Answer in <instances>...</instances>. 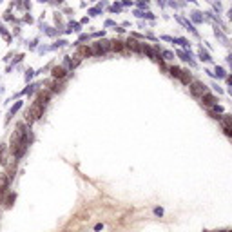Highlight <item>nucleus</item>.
Listing matches in <instances>:
<instances>
[{
    "label": "nucleus",
    "mask_w": 232,
    "mask_h": 232,
    "mask_svg": "<svg viewBox=\"0 0 232 232\" xmlns=\"http://www.w3.org/2000/svg\"><path fill=\"white\" fill-rule=\"evenodd\" d=\"M7 183H9L7 176H6V174H0V189H6V187H7Z\"/></svg>",
    "instance_id": "4"
},
{
    "label": "nucleus",
    "mask_w": 232,
    "mask_h": 232,
    "mask_svg": "<svg viewBox=\"0 0 232 232\" xmlns=\"http://www.w3.org/2000/svg\"><path fill=\"white\" fill-rule=\"evenodd\" d=\"M199 56H201L203 60H210V58H209V55H207V53H203V51H199Z\"/></svg>",
    "instance_id": "6"
},
{
    "label": "nucleus",
    "mask_w": 232,
    "mask_h": 232,
    "mask_svg": "<svg viewBox=\"0 0 232 232\" xmlns=\"http://www.w3.org/2000/svg\"><path fill=\"white\" fill-rule=\"evenodd\" d=\"M228 15H230V18H232V9H230V11H228Z\"/></svg>",
    "instance_id": "7"
},
{
    "label": "nucleus",
    "mask_w": 232,
    "mask_h": 232,
    "mask_svg": "<svg viewBox=\"0 0 232 232\" xmlns=\"http://www.w3.org/2000/svg\"><path fill=\"white\" fill-rule=\"evenodd\" d=\"M53 75H55L56 78H64V76H65V71L62 69V67H56V69H55V73H53Z\"/></svg>",
    "instance_id": "5"
},
{
    "label": "nucleus",
    "mask_w": 232,
    "mask_h": 232,
    "mask_svg": "<svg viewBox=\"0 0 232 232\" xmlns=\"http://www.w3.org/2000/svg\"><path fill=\"white\" fill-rule=\"evenodd\" d=\"M221 123H223V127H225V129H232V116L225 114L223 118H221Z\"/></svg>",
    "instance_id": "3"
},
{
    "label": "nucleus",
    "mask_w": 232,
    "mask_h": 232,
    "mask_svg": "<svg viewBox=\"0 0 232 232\" xmlns=\"http://www.w3.org/2000/svg\"><path fill=\"white\" fill-rule=\"evenodd\" d=\"M203 103L207 105V107H212V105L216 103V98L210 96V94H203Z\"/></svg>",
    "instance_id": "2"
},
{
    "label": "nucleus",
    "mask_w": 232,
    "mask_h": 232,
    "mask_svg": "<svg viewBox=\"0 0 232 232\" xmlns=\"http://www.w3.org/2000/svg\"><path fill=\"white\" fill-rule=\"evenodd\" d=\"M191 91H192V94H196V96H203V94L207 93V89H205V85H203L201 82H194L192 87H191Z\"/></svg>",
    "instance_id": "1"
}]
</instances>
